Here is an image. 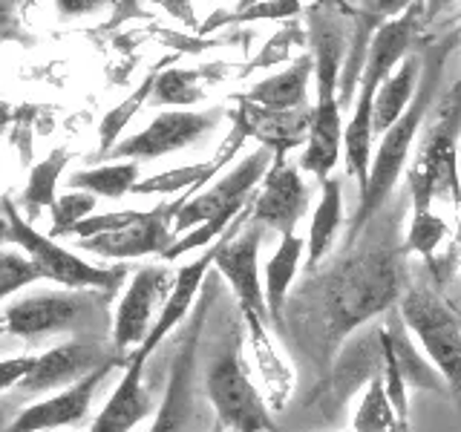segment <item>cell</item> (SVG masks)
Here are the masks:
<instances>
[{
    "instance_id": "1",
    "label": "cell",
    "mask_w": 461,
    "mask_h": 432,
    "mask_svg": "<svg viewBox=\"0 0 461 432\" xmlns=\"http://www.w3.org/2000/svg\"><path fill=\"white\" fill-rule=\"evenodd\" d=\"M401 268L389 251L360 254L329 277L326 311L335 338H346L369 317L386 311L398 297Z\"/></svg>"
},
{
    "instance_id": "2",
    "label": "cell",
    "mask_w": 461,
    "mask_h": 432,
    "mask_svg": "<svg viewBox=\"0 0 461 432\" xmlns=\"http://www.w3.org/2000/svg\"><path fill=\"white\" fill-rule=\"evenodd\" d=\"M438 61H432L427 76L421 78V86L412 98L410 110L401 115V119L386 130L381 136L378 144V153L372 156V167H369V184L366 191L360 194V205L355 211V220L349 228V242H355L364 228L381 213L384 202L393 194V187L398 184V176L403 173V165H407L410 150H412V141L418 136V130L424 124V115L432 104V95H436V84H438Z\"/></svg>"
},
{
    "instance_id": "3",
    "label": "cell",
    "mask_w": 461,
    "mask_h": 432,
    "mask_svg": "<svg viewBox=\"0 0 461 432\" xmlns=\"http://www.w3.org/2000/svg\"><path fill=\"white\" fill-rule=\"evenodd\" d=\"M314 84L317 101L312 107L306 150L300 167L326 182L343 153V122H340V35L321 32L314 38Z\"/></svg>"
},
{
    "instance_id": "4",
    "label": "cell",
    "mask_w": 461,
    "mask_h": 432,
    "mask_svg": "<svg viewBox=\"0 0 461 432\" xmlns=\"http://www.w3.org/2000/svg\"><path fill=\"white\" fill-rule=\"evenodd\" d=\"M251 216L254 208L249 205L234 220V225L225 230V237L216 242L213 266L228 280V285L234 288L245 323L257 320L268 326L271 317L266 306V292L259 285V239H263V225H257Z\"/></svg>"
},
{
    "instance_id": "5",
    "label": "cell",
    "mask_w": 461,
    "mask_h": 432,
    "mask_svg": "<svg viewBox=\"0 0 461 432\" xmlns=\"http://www.w3.org/2000/svg\"><path fill=\"white\" fill-rule=\"evenodd\" d=\"M4 211H6V220H9L12 239L29 254V259H32L35 268L41 271V277H47L52 283H61L67 288H76V292L78 288H104V292H115V288L122 285L124 274H127L124 266H119V268L90 266L86 259L72 254L69 248H61L52 237L38 234V230L23 220L9 199H4Z\"/></svg>"
},
{
    "instance_id": "6",
    "label": "cell",
    "mask_w": 461,
    "mask_h": 432,
    "mask_svg": "<svg viewBox=\"0 0 461 432\" xmlns=\"http://www.w3.org/2000/svg\"><path fill=\"white\" fill-rule=\"evenodd\" d=\"M208 398L213 403L220 424L230 432H268L271 412L263 395L249 378V369L234 349H225L213 360L205 374Z\"/></svg>"
},
{
    "instance_id": "7",
    "label": "cell",
    "mask_w": 461,
    "mask_h": 432,
    "mask_svg": "<svg viewBox=\"0 0 461 432\" xmlns=\"http://www.w3.org/2000/svg\"><path fill=\"white\" fill-rule=\"evenodd\" d=\"M271 165H274V150L259 148L245 156L237 167L225 170V176L220 182L208 184L205 191L196 194L191 202H185L182 211L176 213V222H173L176 239L202 222L216 220V216H222V213H240L245 205H251V199H254L251 191L257 184H263Z\"/></svg>"
},
{
    "instance_id": "8",
    "label": "cell",
    "mask_w": 461,
    "mask_h": 432,
    "mask_svg": "<svg viewBox=\"0 0 461 432\" xmlns=\"http://www.w3.org/2000/svg\"><path fill=\"white\" fill-rule=\"evenodd\" d=\"M222 110H165L158 112L156 119L141 130L122 139L115 148L110 150L107 158L113 162H150V158H162L170 153H179L185 148L196 144L205 133L220 124Z\"/></svg>"
},
{
    "instance_id": "9",
    "label": "cell",
    "mask_w": 461,
    "mask_h": 432,
    "mask_svg": "<svg viewBox=\"0 0 461 432\" xmlns=\"http://www.w3.org/2000/svg\"><path fill=\"white\" fill-rule=\"evenodd\" d=\"M401 317L421 340L427 357L450 386L461 389V326L453 311L429 292H410L401 302Z\"/></svg>"
},
{
    "instance_id": "10",
    "label": "cell",
    "mask_w": 461,
    "mask_h": 432,
    "mask_svg": "<svg viewBox=\"0 0 461 432\" xmlns=\"http://www.w3.org/2000/svg\"><path fill=\"white\" fill-rule=\"evenodd\" d=\"M187 196H179L173 202H162V205H156L150 211H141L133 225L113 230V234L104 237L81 239L78 248L104 259H139L150 254L165 256V251L176 242L173 222H176V213L182 211Z\"/></svg>"
},
{
    "instance_id": "11",
    "label": "cell",
    "mask_w": 461,
    "mask_h": 432,
    "mask_svg": "<svg viewBox=\"0 0 461 432\" xmlns=\"http://www.w3.org/2000/svg\"><path fill=\"white\" fill-rule=\"evenodd\" d=\"M173 274L167 266H148L133 274L127 292L115 309V323H113V349L124 355L127 349H139V346L148 340L150 328H153V314L156 306L162 300H167L170 288H173Z\"/></svg>"
},
{
    "instance_id": "12",
    "label": "cell",
    "mask_w": 461,
    "mask_h": 432,
    "mask_svg": "<svg viewBox=\"0 0 461 432\" xmlns=\"http://www.w3.org/2000/svg\"><path fill=\"white\" fill-rule=\"evenodd\" d=\"M251 208V220L257 225L280 230L283 237L294 234L297 222L309 208V187L297 173V167L285 162V153H274V165L266 173L263 187L254 196Z\"/></svg>"
},
{
    "instance_id": "13",
    "label": "cell",
    "mask_w": 461,
    "mask_h": 432,
    "mask_svg": "<svg viewBox=\"0 0 461 432\" xmlns=\"http://www.w3.org/2000/svg\"><path fill=\"white\" fill-rule=\"evenodd\" d=\"M113 366H115V357L101 369H95L93 374L81 378L78 383H72V386L61 389V392L50 395L47 400L26 407L4 432H50V429H61V427H72V424L84 421V415L90 412L93 395L98 392L101 381L107 378V372Z\"/></svg>"
},
{
    "instance_id": "14",
    "label": "cell",
    "mask_w": 461,
    "mask_h": 432,
    "mask_svg": "<svg viewBox=\"0 0 461 432\" xmlns=\"http://www.w3.org/2000/svg\"><path fill=\"white\" fill-rule=\"evenodd\" d=\"M113 357L101 349L98 343H84V340H69L55 346V349L38 355V364L32 374L18 386L23 392H50L58 386H72L78 383L86 374H93L104 364H110Z\"/></svg>"
},
{
    "instance_id": "15",
    "label": "cell",
    "mask_w": 461,
    "mask_h": 432,
    "mask_svg": "<svg viewBox=\"0 0 461 432\" xmlns=\"http://www.w3.org/2000/svg\"><path fill=\"white\" fill-rule=\"evenodd\" d=\"M84 311H86L84 294L50 292V294H35V297H23L18 302H12L0 323L6 326L9 335L38 338V335H47V331L72 326Z\"/></svg>"
},
{
    "instance_id": "16",
    "label": "cell",
    "mask_w": 461,
    "mask_h": 432,
    "mask_svg": "<svg viewBox=\"0 0 461 432\" xmlns=\"http://www.w3.org/2000/svg\"><path fill=\"white\" fill-rule=\"evenodd\" d=\"M213 256H216V242L199 259H194V263H187L176 271L173 288H170L167 300L162 302V311H158L148 340H144L127 360H141V364H148V357L158 349V343H162L170 331L185 320L187 311H191V306H194L196 294H199L202 283H205V277H208V268L213 266Z\"/></svg>"
},
{
    "instance_id": "17",
    "label": "cell",
    "mask_w": 461,
    "mask_h": 432,
    "mask_svg": "<svg viewBox=\"0 0 461 432\" xmlns=\"http://www.w3.org/2000/svg\"><path fill=\"white\" fill-rule=\"evenodd\" d=\"M314 76V55H297L292 67H285L277 76H268L266 81H257L240 101L254 104L268 112H294L306 110L309 104V81Z\"/></svg>"
},
{
    "instance_id": "18",
    "label": "cell",
    "mask_w": 461,
    "mask_h": 432,
    "mask_svg": "<svg viewBox=\"0 0 461 432\" xmlns=\"http://www.w3.org/2000/svg\"><path fill=\"white\" fill-rule=\"evenodd\" d=\"M141 378H144L141 360H124L122 383L115 386V392L104 403V410L98 412L90 432H133V427L153 412L150 392L144 389Z\"/></svg>"
},
{
    "instance_id": "19",
    "label": "cell",
    "mask_w": 461,
    "mask_h": 432,
    "mask_svg": "<svg viewBox=\"0 0 461 432\" xmlns=\"http://www.w3.org/2000/svg\"><path fill=\"white\" fill-rule=\"evenodd\" d=\"M303 254H306V239L297 234H288V237H283L280 248L274 251V256L266 263L263 292H266V306H268V317L274 326H280V320H283V306H285L288 288H292V283L297 277Z\"/></svg>"
},
{
    "instance_id": "20",
    "label": "cell",
    "mask_w": 461,
    "mask_h": 432,
    "mask_svg": "<svg viewBox=\"0 0 461 432\" xmlns=\"http://www.w3.org/2000/svg\"><path fill=\"white\" fill-rule=\"evenodd\" d=\"M415 93H418V58L407 55L403 64L381 84L378 95H375V119H372L375 136H384L410 110Z\"/></svg>"
},
{
    "instance_id": "21",
    "label": "cell",
    "mask_w": 461,
    "mask_h": 432,
    "mask_svg": "<svg viewBox=\"0 0 461 432\" xmlns=\"http://www.w3.org/2000/svg\"><path fill=\"white\" fill-rule=\"evenodd\" d=\"M343 222V191L338 179H326L317 205L312 211L309 239H306V266L314 268L329 254Z\"/></svg>"
},
{
    "instance_id": "22",
    "label": "cell",
    "mask_w": 461,
    "mask_h": 432,
    "mask_svg": "<svg viewBox=\"0 0 461 432\" xmlns=\"http://www.w3.org/2000/svg\"><path fill=\"white\" fill-rule=\"evenodd\" d=\"M139 162H107L90 170H78L69 176V191H81L90 196L122 199L133 194L139 184Z\"/></svg>"
},
{
    "instance_id": "23",
    "label": "cell",
    "mask_w": 461,
    "mask_h": 432,
    "mask_svg": "<svg viewBox=\"0 0 461 432\" xmlns=\"http://www.w3.org/2000/svg\"><path fill=\"white\" fill-rule=\"evenodd\" d=\"M205 309H208V300L199 306V314L194 320V331L191 338H187V346L185 352L179 355L176 360V369H173V378H170V389H167V398L162 403V410H158L156 421L148 432H179V424H182V412H185V386H187V366H191V357H194V346H196V335L202 328V317H205Z\"/></svg>"
},
{
    "instance_id": "24",
    "label": "cell",
    "mask_w": 461,
    "mask_h": 432,
    "mask_svg": "<svg viewBox=\"0 0 461 432\" xmlns=\"http://www.w3.org/2000/svg\"><path fill=\"white\" fill-rule=\"evenodd\" d=\"M366 392L360 407L352 418V432H407V427L401 424V418L389 400L386 383L381 374H369L366 378Z\"/></svg>"
},
{
    "instance_id": "25",
    "label": "cell",
    "mask_w": 461,
    "mask_h": 432,
    "mask_svg": "<svg viewBox=\"0 0 461 432\" xmlns=\"http://www.w3.org/2000/svg\"><path fill=\"white\" fill-rule=\"evenodd\" d=\"M72 153L67 148H55L43 162H38L29 173V182L23 187V211L29 216H38L43 208H52L58 199V179L69 165Z\"/></svg>"
},
{
    "instance_id": "26",
    "label": "cell",
    "mask_w": 461,
    "mask_h": 432,
    "mask_svg": "<svg viewBox=\"0 0 461 432\" xmlns=\"http://www.w3.org/2000/svg\"><path fill=\"white\" fill-rule=\"evenodd\" d=\"M158 72L162 69H153L148 78H144L141 84H139V90L136 93H130L122 104H115L104 119H101V124H98V158H107L110 156V150L119 144V136H122V130L130 124V119L148 104V98L153 95V86H156V78H158Z\"/></svg>"
},
{
    "instance_id": "27",
    "label": "cell",
    "mask_w": 461,
    "mask_h": 432,
    "mask_svg": "<svg viewBox=\"0 0 461 432\" xmlns=\"http://www.w3.org/2000/svg\"><path fill=\"white\" fill-rule=\"evenodd\" d=\"M254 349H257V364H259V374L266 378L268 386V398L274 407H283L288 392H292V369L283 364V357H277L274 352V343L266 335V323H249Z\"/></svg>"
},
{
    "instance_id": "28",
    "label": "cell",
    "mask_w": 461,
    "mask_h": 432,
    "mask_svg": "<svg viewBox=\"0 0 461 432\" xmlns=\"http://www.w3.org/2000/svg\"><path fill=\"white\" fill-rule=\"evenodd\" d=\"M199 78H202V72L196 69H179V67L162 69L150 98L156 104H196V101H202V95H205V86H202Z\"/></svg>"
},
{
    "instance_id": "29",
    "label": "cell",
    "mask_w": 461,
    "mask_h": 432,
    "mask_svg": "<svg viewBox=\"0 0 461 432\" xmlns=\"http://www.w3.org/2000/svg\"><path fill=\"white\" fill-rule=\"evenodd\" d=\"M95 211V196L90 194H81V191H67L64 196L55 199V205L50 208L52 216V228H50V237H69L72 228L78 222H84L86 216H93Z\"/></svg>"
},
{
    "instance_id": "30",
    "label": "cell",
    "mask_w": 461,
    "mask_h": 432,
    "mask_svg": "<svg viewBox=\"0 0 461 432\" xmlns=\"http://www.w3.org/2000/svg\"><path fill=\"white\" fill-rule=\"evenodd\" d=\"M249 208V205H245ZM242 208V211H245ZM240 211V213H242ZM240 213H222V216H216V220H208V222H202V225H196L194 230H187V234H182L176 242L170 245V248L165 251V263H173V259H179V256H185L187 251H196V248H205L208 242H220L222 237H225V230L234 225V220Z\"/></svg>"
},
{
    "instance_id": "31",
    "label": "cell",
    "mask_w": 461,
    "mask_h": 432,
    "mask_svg": "<svg viewBox=\"0 0 461 432\" xmlns=\"http://www.w3.org/2000/svg\"><path fill=\"white\" fill-rule=\"evenodd\" d=\"M300 9H303V4H294V0H274V4H245V6H240V12L211 14V21L202 26V32H208V29H216V26H222V23H245V21H263V18H294Z\"/></svg>"
},
{
    "instance_id": "32",
    "label": "cell",
    "mask_w": 461,
    "mask_h": 432,
    "mask_svg": "<svg viewBox=\"0 0 461 432\" xmlns=\"http://www.w3.org/2000/svg\"><path fill=\"white\" fill-rule=\"evenodd\" d=\"M441 239H444V222L432 213V208H412V222H410V234L403 248L412 254L429 256L438 248Z\"/></svg>"
},
{
    "instance_id": "33",
    "label": "cell",
    "mask_w": 461,
    "mask_h": 432,
    "mask_svg": "<svg viewBox=\"0 0 461 432\" xmlns=\"http://www.w3.org/2000/svg\"><path fill=\"white\" fill-rule=\"evenodd\" d=\"M35 280H43V277L29 256L0 254V300H6L9 294L21 292V288H26V285H32Z\"/></svg>"
},
{
    "instance_id": "34",
    "label": "cell",
    "mask_w": 461,
    "mask_h": 432,
    "mask_svg": "<svg viewBox=\"0 0 461 432\" xmlns=\"http://www.w3.org/2000/svg\"><path fill=\"white\" fill-rule=\"evenodd\" d=\"M306 43V35H303V29L297 23H288L285 29H280V32H274L268 38V43L263 47V52H259L254 61L249 64V69L245 72H254V69H268L274 64H280L288 58V52H292V47H303Z\"/></svg>"
},
{
    "instance_id": "35",
    "label": "cell",
    "mask_w": 461,
    "mask_h": 432,
    "mask_svg": "<svg viewBox=\"0 0 461 432\" xmlns=\"http://www.w3.org/2000/svg\"><path fill=\"white\" fill-rule=\"evenodd\" d=\"M35 364H38V357H29V355L0 360V395L12 386H21L29 374H32Z\"/></svg>"
},
{
    "instance_id": "36",
    "label": "cell",
    "mask_w": 461,
    "mask_h": 432,
    "mask_svg": "<svg viewBox=\"0 0 461 432\" xmlns=\"http://www.w3.org/2000/svg\"><path fill=\"white\" fill-rule=\"evenodd\" d=\"M61 9H98V4H90V0H86V4H61Z\"/></svg>"
},
{
    "instance_id": "37",
    "label": "cell",
    "mask_w": 461,
    "mask_h": 432,
    "mask_svg": "<svg viewBox=\"0 0 461 432\" xmlns=\"http://www.w3.org/2000/svg\"><path fill=\"white\" fill-rule=\"evenodd\" d=\"M453 95H461V76H458V81H456V90H453Z\"/></svg>"
},
{
    "instance_id": "38",
    "label": "cell",
    "mask_w": 461,
    "mask_h": 432,
    "mask_svg": "<svg viewBox=\"0 0 461 432\" xmlns=\"http://www.w3.org/2000/svg\"><path fill=\"white\" fill-rule=\"evenodd\" d=\"M211 432H228V429H225V427H222V424H216V427H213V429H211Z\"/></svg>"
},
{
    "instance_id": "39",
    "label": "cell",
    "mask_w": 461,
    "mask_h": 432,
    "mask_svg": "<svg viewBox=\"0 0 461 432\" xmlns=\"http://www.w3.org/2000/svg\"><path fill=\"white\" fill-rule=\"evenodd\" d=\"M4 331H6V326H4V323H0V335H4Z\"/></svg>"
},
{
    "instance_id": "40",
    "label": "cell",
    "mask_w": 461,
    "mask_h": 432,
    "mask_svg": "<svg viewBox=\"0 0 461 432\" xmlns=\"http://www.w3.org/2000/svg\"><path fill=\"white\" fill-rule=\"evenodd\" d=\"M349 432H352V429H349Z\"/></svg>"
}]
</instances>
